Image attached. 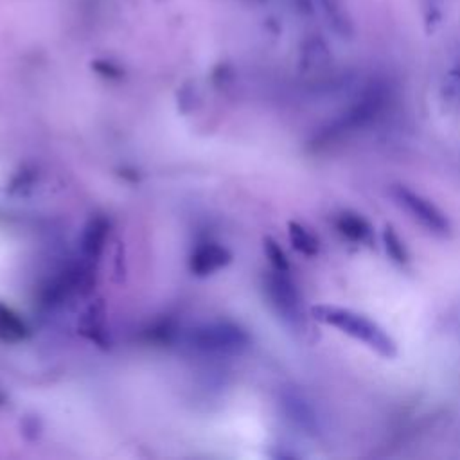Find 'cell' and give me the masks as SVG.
Here are the masks:
<instances>
[{
	"label": "cell",
	"mask_w": 460,
	"mask_h": 460,
	"mask_svg": "<svg viewBox=\"0 0 460 460\" xmlns=\"http://www.w3.org/2000/svg\"><path fill=\"white\" fill-rule=\"evenodd\" d=\"M311 314L316 322L334 327L340 332L365 343L370 350L383 358H394L397 354V345L394 338L374 320L352 309L320 304L311 307Z\"/></svg>",
	"instance_id": "cell-1"
},
{
	"label": "cell",
	"mask_w": 460,
	"mask_h": 460,
	"mask_svg": "<svg viewBox=\"0 0 460 460\" xmlns=\"http://www.w3.org/2000/svg\"><path fill=\"white\" fill-rule=\"evenodd\" d=\"M385 99L386 95L381 88L368 90L356 104H352L347 111H343L338 119H334L327 128L320 131V135L314 138V146H331L332 142L341 140L352 131L367 126L383 110Z\"/></svg>",
	"instance_id": "cell-2"
},
{
	"label": "cell",
	"mask_w": 460,
	"mask_h": 460,
	"mask_svg": "<svg viewBox=\"0 0 460 460\" xmlns=\"http://www.w3.org/2000/svg\"><path fill=\"white\" fill-rule=\"evenodd\" d=\"M264 293L273 311L288 323L296 325L302 320L300 295L288 271L273 270L264 277Z\"/></svg>",
	"instance_id": "cell-3"
},
{
	"label": "cell",
	"mask_w": 460,
	"mask_h": 460,
	"mask_svg": "<svg viewBox=\"0 0 460 460\" xmlns=\"http://www.w3.org/2000/svg\"><path fill=\"white\" fill-rule=\"evenodd\" d=\"M192 343L208 352L237 354L248 345V334L234 323H207L192 332Z\"/></svg>",
	"instance_id": "cell-4"
},
{
	"label": "cell",
	"mask_w": 460,
	"mask_h": 460,
	"mask_svg": "<svg viewBox=\"0 0 460 460\" xmlns=\"http://www.w3.org/2000/svg\"><path fill=\"white\" fill-rule=\"evenodd\" d=\"M392 196L413 219H417L429 232L438 234V235H446L449 232L451 226H449L446 214L435 203H431L428 198L420 196L419 192H415L404 185H395L392 189Z\"/></svg>",
	"instance_id": "cell-5"
},
{
	"label": "cell",
	"mask_w": 460,
	"mask_h": 460,
	"mask_svg": "<svg viewBox=\"0 0 460 460\" xmlns=\"http://www.w3.org/2000/svg\"><path fill=\"white\" fill-rule=\"evenodd\" d=\"M230 261H232V253L225 246H221L217 243H203V244L196 246V250L192 252L189 266H190L192 273L205 277V275L219 271Z\"/></svg>",
	"instance_id": "cell-6"
},
{
	"label": "cell",
	"mask_w": 460,
	"mask_h": 460,
	"mask_svg": "<svg viewBox=\"0 0 460 460\" xmlns=\"http://www.w3.org/2000/svg\"><path fill=\"white\" fill-rule=\"evenodd\" d=\"M318 5L329 23V27L340 38H352L354 20L347 0H318Z\"/></svg>",
	"instance_id": "cell-7"
},
{
	"label": "cell",
	"mask_w": 460,
	"mask_h": 460,
	"mask_svg": "<svg viewBox=\"0 0 460 460\" xmlns=\"http://www.w3.org/2000/svg\"><path fill=\"white\" fill-rule=\"evenodd\" d=\"M336 230L349 241L363 243L370 235V225L365 217L354 214V212H341L336 221Z\"/></svg>",
	"instance_id": "cell-8"
},
{
	"label": "cell",
	"mask_w": 460,
	"mask_h": 460,
	"mask_svg": "<svg viewBox=\"0 0 460 460\" xmlns=\"http://www.w3.org/2000/svg\"><path fill=\"white\" fill-rule=\"evenodd\" d=\"M27 336V325L9 305L0 302V341L16 343Z\"/></svg>",
	"instance_id": "cell-9"
},
{
	"label": "cell",
	"mask_w": 460,
	"mask_h": 460,
	"mask_svg": "<svg viewBox=\"0 0 460 460\" xmlns=\"http://www.w3.org/2000/svg\"><path fill=\"white\" fill-rule=\"evenodd\" d=\"M106 232H108L106 219L95 217V219L88 221V225L84 226V232H83V237H81V248L86 257H97L101 253V250L104 246Z\"/></svg>",
	"instance_id": "cell-10"
},
{
	"label": "cell",
	"mask_w": 460,
	"mask_h": 460,
	"mask_svg": "<svg viewBox=\"0 0 460 460\" xmlns=\"http://www.w3.org/2000/svg\"><path fill=\"white\" fill-rule=\"evenodd\" d=\"M284 406H286V411H288L289 419L298 428H302L304 431H314L316 419H314V413H313L311 406L304 399H300L295 394H288L284 397Z\"/></svg>",
	"instance_id": "cell-11"
},
{
	"label": "cell",
	"mask_w": 460,
	"mask_h": 460,
	"mask_svg": "<svg viewBox=\"0 0 460 460\" xmlns=\"http://www.w3.org/2000/svg\"><path fill=\"white\" fill-rule=\"evenodd\" d=\"M288 228H289L288 230L289 232V241H291V244L296 252H300L305 257H313V255L318 253L320 244H318L316 235L311 230H307L304 225L295 223V221H291Z\"/></svg>",
	"instance_id": "cell-12"
},
{
	"label": "cell",
	"mask_w": 460,
	"mask_h": 460,
	"mask_svg": "<svg viewBox=\"0 0 460 460\" xmlns=\"http://www.w3.org/2000/svg\"><path fill=\"white\" fill-rule=\"evenodd\" d=\"M302 59H304V65L309 66V68L325 66L331 59V52H329L327 43L320 36H314V38L307 40L305 45H304V50H302Z\"/></svg>",
	"instance_id": "cell-13"
},
{
	"label": "cell",
	"mask_w": 460,
	"mask_h": 460,
	"mask_svg": "<svg viewBox=\"0 0 460 460\" xmlns=\"http://www.w3.org/2000/svg\"><path fill=\"white\" fill-rule=\"evenodd\" d=\"M383 244H385V250L388 253V257L397 262V264H406L408 262V250L404 246V243L401 241V237L397 235V232L386 225L385 230H383Z\"/></svg>",
	"instance_id": "cell-14"
},
{
	"label": "cell",
	"mask_w": 460,
	"mask_h": 460,
	"mask_svg": "<svg viewBox=\"0 0 460 460\" xmlns=\"http://www.w3.org/2000/svg\"><path fill=\"white\" fill-rule=\"evenodd\" d=\"M81 331L101 343V336H102V314L99 313L97 307H90L84 314H83V320H81Z\"/></svg>",
	"instance_id": "cell-15"
},
{
	"label": "cell",
	"mask_w": 460,
	"mask_h": 460,
	"mask_svg": "<svg viewBox=\"0 0 460 460\" xmlns=\"http://www.w3.org/2000/svg\"><path fill=\"white\" fill-rule=\"evenodd\" d=\"M264 253H266L273 270L289 271V261H288L284 250L280 248V244L275 239H271V237L264 239Z\"/></svg>",
	"instance_id": "cell-16"
}]
</instances>
